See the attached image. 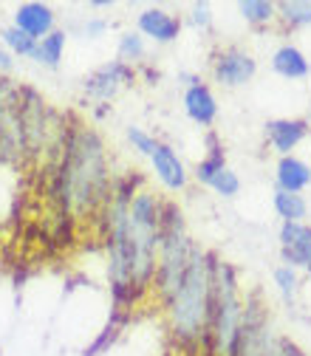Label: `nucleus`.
I'll return each mask as SVG.
<instances>
[{
	"mask_svg": "<svg viewBox=\"0 0 311 356\" xmlns=\"http://www.w3.org/2000/svg\"><path fill=\"white\" fill-rule=\"evenodd\" d=\"M108 29H111V20H108V17H102V15H88V17L82 20V26H79V34H82L85 40H102V37L108 34Z\"/></svg>",
	"mask_w": 311,
	"mask_h": 356,
	"instance_id": "28",
	"label": "nucleus"
},
{
	"mask_svg": "<svg viewBox=\"0 0 311 356\" xmlns=\"http://www.w3.org/2000/svg\"><path fill=\"white\" fill-rule=\"evenodd\" d=\"M209 150L204 153V159L190 170V175H193V181L196 184H201V187H209V181L221 172V170H227L230 164H227V153H224V145H221L212 133H209Z\"/></svg>",
	"mask_w": 311,
	"mask_h": 356,
	"instance_id": "17",
	"label": "nucleus"
},
{
	"mask_svg": "<svg viewBox=\"0 0 311 356\" xmlns=\"http://www.w3.org/2000/svg\"><path fill=\"white\" fill-rule=\"evenodd\" d=\"M278 23L283 31H300L311 26V0H278Z\"/></svg>",
	"mask_w": 311,
	"mask_h": 356,
	"instance_id": "22",
	"label": "nucleus"
},
{
	"mask_svg": "<svg viewBox=\"0 0 311 356\" xmlns=\"http://www.w3.org/2000/svg\"><path fill=\"white\" fill-rule=\"evenodd\" d=\"M280 334L275 331L269 305L263 302L260 291L246 294V305H244V323L238 331V342H235V353L232 356H269L278 345Z\"/></svg>",
	"mask_w": 311,
	"mask_h": 356,
	"instance_id": "6",
	"label": "nucleus"
},
{
	"mask_svg": "<svg viewBox=\"0 0 311 356\" xmlns=\"http://www.w3.org/2000/svg\"><path fill=\"white\" fill-rule=\"evenodd\" d=\"M125 139H127V145H130V150L133 153H139V156H145V159H150V153L156 150V136L150 130H145L142 124H127L125 127Z\"/></svg>",
	"mask_w": 311,
	"mask_h": 356,
	"instance_id": "25",
	"label": "nucleus"
},
{
	"mask_svg": "<svg viewBox=\"0 0 311 356\" xmlns=\"http://www.w3.org/2000/svg\"><path fill=\"white\" fill-rule=\"evenodd\" d=\"M212 6L207 3V0H196V3H190L187 15H184V26H193L196 31H209L212 29Z\"/></svg>",
	"mask_w": 311,
	"mask_h": 356,
	"instance_id": "27",
	"label": "nucleus"
},
{
	"mask_svg": "<svg viewBox=\"0 0 311 356\" xmlns=\"http://www.w3.org/2000/svg\"><path fill=\"white\" fill-rule=\"evenodd\" d=\"M184 91H182V108L187 113V119L204 130H209L218 122V97L212 91V85L204 82L196 74H184Z\"/></svg>",
	"mask_w": 311,
	"mask_h": 356,
	"instance_id": "10",
	"label": "nucleus"
},
{
	"mask_svg": "<svg viewBox=\"0 0 311 356\" xmlns=\"http://www.w3.org/2000/svg\"><path fill=\"white\" fill-rule=\"evenodd\" d=\"M280 241V263L294 272L311 275V224H280L278 229Z\"/></svg>",
	"mask_w": 311,
	"mask_h": 356,
	"instance_id": "13",
	"label": "nucleus"
},
{
	"mask_svg": "<svg viewBox=\"0 0 311 356\" xmlns=\"http://www.w3.org/2000/svg\"><path fill=\"white\" fill-rule=\"evenodd\" d=\"M49 170V195L60 215L74 220H97L116 184L111 150L102 133L85 119L68 116L63 147Z\"/></svg>",
	"mask_w": 311,
	"mask_h": 356,
	"instance_id": "1",
	"label": "nucleus"
},
{
	"mask_svg": "<svg viewBox=\"0 0 311 356\" xmlns=\"http://www.w3.org/2000/svg\"><path fill=\"white\" fill-rule=\"evenodd\" d=\"M3 79H6V76H0V91H3Z\"/></svg>",
	"mask_w": 311,
	"mask_h": 356,
	"instance_id": "32",
	"label": "nucleus"
},
{
	"mask_svg": "<svg viewBox=\"0 0 311 356\" xmlns=\"http://www.w3.org/2000/svg\"><path fill=\"white\" fill-rule=\"evenodd\" d=\"M215 260H218L215 252L198 246L179 289L161 302L164 323L173 342L187 353H198L207 345L212 289H215Z\"/></svg>",
	"mask_w": 311,
	"mask_h": 356,
	"instance_id": "2",
	"label": "nucleus"
},
{
	"mask_svg": "<svg viewBox=\"0 0 311 356\" xmlns=\"http://www.w3.org/2000/svg\"><path fill=\"white\" fill-rule=\"evenodd\" d=\"M0 40H3V49L15 57V60H31L34 49H37V40H31L29 34H23L20 29H15L12 23L6 29H0Z\"/></svg>",
	"mask_w": 311,
	"mask_h": 356,
	"instance_id": "23",
	"label": "nucleus"
},
{
	"mask_svg": "<svg viewBox=\"0 0 311 356\" xmlns=\"http://www.w3.org/2000/svg\"><path fill=\"white\" fill-rule=\"evenodd\" d=\"M255 76H257V57L249 49L238 46V42L218 46L209 54V79L218 88L238 91V88H246Z\"/></svg>",
	"mask_w": 311,
	"mask_h": 356,
	"instance_id": "8",
	"label": "nucleus"
},
{
	"mask_svg": "<svg viewBox=\"0 0 311 356\" xmlns=\"http://www.w3.org/2000/svg\"><path fill=\"white\" fill-rule=\"evenodd\" d=\"M308 122H311V119H308Z\"/></svg>",
	"mask_w": 311,
	"mask_h": 356,
	"instance_id": "33",
	"label": "nucleus"
},
{
	"mask_svg": "<svg viewBox=\"0 0 311 356\" xmlns=\"http://www.w3.org/2000/svg\"><path fill=\"white\" fill-rule=\"evenodd\" d=\"M139 82V68H133L122 60H108L102 65H97L94 71H88L79 82V91H82V99L91 102L97 108H108L113 99H119L122 91L133 88Z\"/></svg>",
	"mask_w": 311,
	"mask_h": 356,
	"instance_id": "7",
	"label": "nucleus"
},
{
	"mask_svg": "<svg viewBox=\"0 0 311 356\" xmlns=\"http://www.w3.org/2000/svg\"><path fill=\"white\" fill-rule=\"evenodd\" d=\"M116 3L113 0H88V9H99V12H105V9H113Z\"/></svg>",
	"mask_w": 311,
	"mask_h": 356,
	"instance_id": "31",
	"label": "nucleus"
},
{
	"mask_svg": "<svg viewBox=\"0 0 311 356\" xmlns=\"http://www.w3.org/2000/svg\"><path fill=\"white\" fill-rule=\"evenodd\" d=\"M241 187H244V184H241V175H238L232 167H227V170H221V172L212 178L207 190H212L215 195L232 201V198H238V195H241Z\"/></svg>",
	"mask_w": 311,
	"mask_h": 356,
	"instance_id": "24",
	"label": "nucleus"
},
{
	"mask_svg": "<svg viewBox=\"0 0 311 356\" xmlns=\"http://www.w3.org/2000/svg\"><path fill=\"white\" fill-rule=\"evenodd\" d=\"M272 209L280 218V224H300V220L308 218L305 195H294V193H283V190L272 193Z\"/></svg>",
	"mask_w": 311,
	"mask_h": 356,
	"instance_id": "21",
	"label": "nucleus"
},
{
	"mask_svg": "<svg viewBox=\"0 0 311 356\" xmlns=\"http://www.w3.org/2000/svg\"><path fill=\"white\" fill-rule=\"evenodd\" d=\"M269 65H272V71H275L278 76L292 79V82L305 79V76L311 74L308 57L294 46V42H280V46L272 51V57H269Z\"/></svg>",
	"mask_w": 311,
	"mask_h": 356,
	"instance_id": "16",
	"label": "nucleus"
},
{
	"mask_svg": "<svg viewBox=\"0 0 311 356\" xmlns=\"http://www.w3.org/2000/svg\"><path fill=\"white\" fill-rule=\"evenodd\" d=\"M272 280H275V289L278 294L286 300V302H294V297L300 294V272L289 269V266H278V269L272 272Z\"/></svg>",
	"mask_w": 311,
	"mask_h": 356,
	"instance_id": "26",
	"label": "nucleus"
},
{
	"mask_svg": "<svg viewBox=\"0 0 311 356\" xmlns=\"http://www.w3.org/2000/svg\"><path fill=\"white\" fill-rule=\"evenodd\" d=\"M311 187V164L300 156H283L275 164V190L303 195Z\"/></svg>",
	"mask_w": 311,
	"mask_h": 356,
	"instance_id": "15",
	"label": "nucleus"
},
{
	"mask_svg": "<svg viewBox=\"0 0 311 356\" xmlns=\"http://www.w3.org/2000/svg\"><path fill=\"white\" fill-rule=\"evenodd\" d=\"M147 46H150V42L136 29H125L116 37V60H122V63H127L133 68H139V65H145Z\"/></svg>",
	"mask_w": 311,
	"mask_h": 356,
	"instance_id": "19",
	"label": "nucleus"
},
{
	"mask_svg": "<svg viewBox=\"0 0 311 356\" xmlns=\"http://www.w3.org/2000/svg\"><path fill=\"white\" fill-rule=\"evenodd\" d=\"M238 15L252 29H266L278 23V3L275 0H238Z\"/></svg>",
	"mask_w": 311,
	"mask_h": 356,
	"instance_id": "20",
	"label": "nucleus"
},
{
	"mask_svg": "<svg viewBox=\"0 0 311 356\" xmlns=\"http://www.w3.org/2000/svg\"><path fill=\"white\" fill-rule=\"evenodd\" d=\"M269 356H308V353H305L294 339L280 337V339H278V345H275V350H272Z\"/></svg>",
	"mask_w": 311,
	"mask_h": 356,
	"instance_id": "29",
	"label": "nucleus"
},
{
	"mask_svg": "<svg viewBox=\"0 0 311 356\" xmlns=\"http://www.w3.org/2000/svg\"><path fill=\"white\" fill-rule=\"evenodd\" d=\"M12 71H15V57L0 46V76H12Z\"/></svg>",
	"mask_w": 311,
	"mask_h": 356,
	"instance_id": "30",
	"label": "nucleus"
},
{
	"mask_svg": "<svg viewBox=\"0 0 311 356\" xmlns=\"http://www.w3.org/2000/svg\"><path fill=\"white\" fill-rule=\"evenodd\" d=\"M164 204H167V198H161L147 184H142L136 193L130 195V201H127L130 277H133V294H136V302H142L153 291Z\"/></svg>",
	"mask_w": 311,
	"mask_h": 356,
	"instance_id": "3",
	"label": "nucleus"
},
{
	"mask_svg": "<svg viewBox=\"0 0 311 356\" xmlns=\"http://www.w3.org/2000/svg\"><path fill=\"white\" fill-rule=\"evenodd\" d=\"M65 49H68V31L65 29H57L51 31L49 37L37 40V49H34V63L42 65V68H60L63 65V57H65Z\"/></svg>",
	"mask_w": 311,
	"mask_h": 356,
	"instance_id": "18",
	"label": "nucleus"
},
{
	"mask_svg": "<svg viewBox=\"0 0 311 356\" xmlns=\"http://www.w3.org/2000/svg\"><path fill=\"white\" fill-rule=\"evenodd\" d=\"M311 136V122L303 116L294 119H269L263 124V139L278 159L283 156H294V150Z\"/></svg>",
	"mask_w": 311,
	"mask_h": 356,
	"instance_id": "12",
	"label": "nucleus"
},
{
	"mask_svg": "<svg viewBox=\"0 0 311 356\" xmlns=\"http://www.w3.org/2000/svg\"><path fill=\"white\" fill-rule=\"evenodd\" d=\"M150 175L156 178V184L170 193V195H179L190 187L193 175H190V167L184 164V159L179 156V150H175L170 142H156V150L150 153Z\"/></svg>",
	"mask_w": 311,
	"mask_h": 356,
	"instance_id": "9",
	"label": "nucleus"
},
{
	"mask_svg": "<svg viewBox=\"0 0 311 356\" xmlns=\"http://www.w3.org/2000/svg\"><path fill=\"white\" fill-rule=\"evenodd\" d=\"M198 243L193 241L182 207L173 198L164 204V218H161V238H159V254H156V277H153V294L159 305L179 289L187 266L196 254Z\"/></svg>",
	"mask_w": 311,
	"mask_h": 356,
	"instance_id": "5",
	"label": "nucleus"
},
{
	"mask_svg": "<svg viewBox=\"0 0 311 356\" xmlns=\"http://www.w3.org/2000/svg\"><path fill=\"white\" fill-rule=\"evenodd\" d=\"M133 29L153 46H173L184 31V17L164 6H147L136 15V26Z\"/></svg>",
	"mask_w": 311,
	"mask_h": 356,
	"instance_id": "11",
	"label": "nucleus"
},
{
	"mask_svg": "<svg viewBox=\"0 0 311 356\" xmlns=\"http://www.w3.org/2000/svg\"><path fill=\"white\" fill-rule=\"evenodd\" d=\"M12 26L20 29L23 34H29L31 40H42L51 31H57V12L49 3H40V0H26L20 3L12 15Z\"/></svg>",
	"mask_w": 311,
	"mask_h": 356,
	"instance_id": "14",
	"label": "nucleus"
},
{
	"mask_svg": "<svg viewBox=\"0 0 311 356\" xmlns=\"http://www.w3.org/2000/svg\"><path fill=\"white\" fill-rule=\"evenodd\" d=\"M244 286L238 269L224 257L215 260V289H212V314L207 328L204 356H232L238 331L244 323Z\"/></svg>",
	"mask_w": 311,
	"mask_h": 356,
	"instance_id": "4",
	"label": "nucleus"
}]
</instances>
